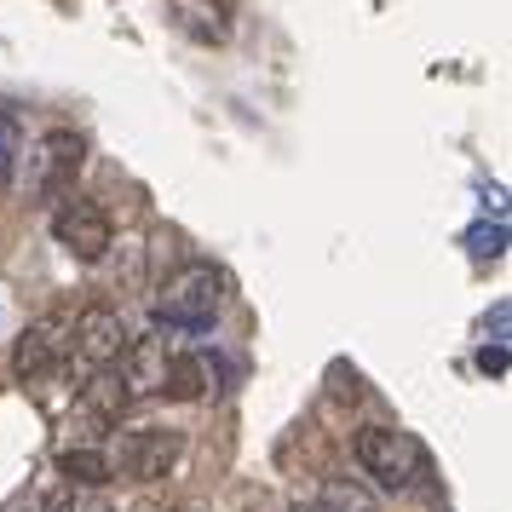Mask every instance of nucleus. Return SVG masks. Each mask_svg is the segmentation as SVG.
<instances>
[{"instance_id":"nucleus-15","label":"nucleus","mask_w":512,"mask_h":512,"mask_svg":"<svg viewBox=\"0 0 512 512\" xmlns=\"http://www.w3.org/2000/svg\"><path fill=\"white\" fill-rule=\"evenodd\" d=\"M478 369H484V374H501V369H507V351H501V346H484V351H478Z\"/></svg>"},{"instance_id":"nucleus-17","label":"nucleus","mask_w":512,"mask_h":512,"mask_svg":"<svg viewBox=\"0 0 512 512\" xmlns=\"http://www.w3.org/2000/svg\"><path fill=\"white\" fill-rule=\"evenodd\" d=\"M6 512H41V507H35V501H12Z\"/></svg>"},{"instance_id":"nucleus-16","label":"nucleus","mask_w":512,"mask_h":512,"mask_svg":"<svg viewBox=\"0 0 512 512\" xmlns=\"http://www.w3.org/2000/svg\"><path fill=\"white\" fill-rule=\"evenodd\" d=\"M41 512H81V501H75V495H52Z\"/></svg>"},{"instance_id":"nucleus-18","label":"nucleus","mask_w":512,"mask_h":512,"mask_svg":"<svg viewBox=\"0 0 512 512\" xmlns=\"http://www.w3.org/2000/svg\"><path fill=\"white\" fill-rule=\"evenodd\" d=\"M294 512H328V507H323V501H300Z\"/></svg>"},{"instance_id":"nucleus-12","label":"nucleus","mask_w":512,"mask_h":512,"mask_svg":"<svg viewBox=\"0 0 512 512\" xmlns=\"http://www.w3.org/2000/svg\"><path fill=\"white\" fill-rule=\"evenodd\" d=\"M317 501H323L328 512H380L369 495H363V489H357V484H340V478H334V484H328Z\"/></svg>"},{"instance_id":"nucleus-6","label":"nucleus","mask_w":512,"mask_h":512,"mask_svg":"<svg viewBox=\"0 0 512 512\" xmlns=\"http://www.w3.org/2000/svg\"><path fill=\"white\" fill-rule=\"evenodd\" d=\"M64 351H70V317H41V323L24 328V340L12 351V374L18 380H41L47 369L64 363Z\"/></svg>"},{"instance_id":"nucleus-4","label":"nucleus","mask_w":512,"mask_h":512,"mask_svg":"<svg viewBox=\"0 0 512 512\" xmlns=\"http://www.w3.org/2000/svg\"><path fill=\"white\" fill-rule=\"evenodd\" d=\"M52 236H58V248H70L81 265H93V259L110 254L116 225H110V213L98 208V202H64V208L52 213Z\"/></svg>"},{"instance_id":"nucleus-7","label":"nucleus","mask_w":512,"mask_h":512,"mask_svg":"<svg viewBox=\"0 0 512 512\" xmlns=\"http://www.w3.org/2000/svg\"><path fill=\"white\" fill-rule=\"evenodd\" d=\"M162 374H167V340H156V334H144V340H127V351H121V392L127 397H150L162 392Z\"/></svg>"},{"instance_id":"nucleus-1","label":"nucleus","mask_w":512,"mask_h":512,"mask_svg":"<svg viewBox=\"0 0 512 512\" xmlns=\"http://www.w3.org/2000/svg\"><path fill=\"white\" fill-rule=\"evenodd\" d=\"M219 305H225V271H213V265H185V271H173L162 282V294H156V317L167 328H208L219 317Z\"/></svg>"},{"instance_id":"nucleus-5","label":"nucleus","mask_w":512,"mask_h":512,"mask_svg":"<svg viewBox=\"0 0 512 512\" xmlns=\"http://www.w3.org/2000/svg\"><path fill=\"white\" fill-rule=\"evenodd\" d=\"M87 162V144L75 139L70 127H52L47 139L35 144V156H29V185L41 190V196H64L75 173Z\"/></svg>"},{"instance_id":"nucleus-9","label":"nucleus","mask_w":512,"mask_h":512,"mask_svg":"<svg viewBox=\"0 0 512 512\" xmlns=\"http://www.w3.org/2000/svg\"><path fill=\"white\" fill-rule=\"evenodd\" d=\"M213 380H219V369H213L208 357H167L162 392L179 397V403H196V397L213 392Z\"/></svg>"},{"instance_id":"nucleus-20","label":"nucleus","mask_w":512,"mask_h":512,"mask_svg":"<svg viewBox=\"0 0 512 512\" xmlns=\"http://www.w3.org/2000/svg\"><path fill=\"white\" fill-rule=\"evenodd\" d=\"M254 512H259V507H254Z\"/></svg>"},{"instance_id":"nucleus-8","label":"nucleus","mask_w":512,"mask_h":512,"mask_svg":"<svg viewBox=\"0 0 512 512\" xmlns=\"http://www.w3.org/2000/svg\"><path fill=\"white\" fill-rule=\"evenodd\" d=\"M179 455H185V438L179 432H139V438L127 443V472L139 478V484H162L167 472L179 466Z\"/></svg>"},{"instance_id":"nucleus-19","label":"nucleus","mask_w":512,"mask_h":512,"mask_svg":"<svg viewBox=\"0 0 512 512\" xmlns=\"http://www.w3.org/2000/svg\"><path fill=\"white\" fill-rule=\"evenodd\" d=\"M179 512H202V507H179Z\"/></svg>"},{"instance_id":"nucleus-14","label":"nucleus","mask_w":512,"mask_h":512,"mask_svg":"<svg viewBox=\"0 0 512 512\" xmlns=\"http://www.w3.org/2000/svg\"><path fill=\"white\" fill-rule=\"evenodd\" d=\"M501 242H507V231H501V225H495V231H472V254H501Z\"/></svg>"},{"instance_id":"nucleus-10","label":"nucleus","mask_w":512,"mask_h":512,"mask_svg":"<svg viewBox=\"0 0 512 512\" xmlns=\"http://www.w3.org/2000/svg\"><path fill=\"white\" fill-rule=\"evenodd\" d=\"M58 472H64L70 484H81V489H104L110 478H116L110 455H98V449H64V455H58Z\"/></svg>"},{"instance_id":"nucleus-3","label":"nucleus","mask_w":512,"mask_h":512,"mask_svg":"<svg viewBox=\"0 0 512 512\" xmlns=\"http://www.w3.org/2000/svg\"><path fill=\"white\" fill-rule=\"evenodd\" d=\"M70 351L87 369H116L121 351H127V323H121L116 305H87L81 317H70Z\"/></svg>"},{"instance_id":"nucleus-2","label":"nucleus","mask_w":512,"mask_h":512,"mask_svg":"<svg viewBox=\"0 0 512 512\" xmlns=\"http://www.w3.org/2000/svg\"><path fill=\"white\" fill-rule=\"evenodd\" d=\"M357 466L369 472L380 489H409L426 472V449L415 432H397V426H363L357 432Z\"/></svg>"},{"instance_id":"nucleus-13","label":"nucleus","mask_w":512,"mask_h":512,"mask_svg":"<svg viewBox=\"0 0 512 512\" xmlns=\"http://www.w3.org/2000/svg\"><path fill=\"white\" fill-rule=\"evenodd\" d=\"M24 156V144H18V121L12 116H0V185L12 179V162Z\"/></svg>"},{"instance_id":"nucleus-11","label":"nucleus","mask_w":512,"mask_h":512,"mask_svg":"<svg viewBox=\"0 0 512 512\" xmlns=\"http://www.w3.org/2000/svg\"><path fill=\"white\" fill-rule=\"evenodd\" d=\"M87 403H93L104 420H116L121 409H127V392H121V380H116L110 369H98V374H93V386H87Z\"/></svg>"}]
</instances>
